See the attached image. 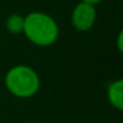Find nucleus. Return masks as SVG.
<instances>
[{"label":"nucleus","instance_id":"f257e3e1","mask_svg":"<svg viewBox=\"0 0 123 123\" xmlns=\"http://www.w3.org/2000/svg\"><path fill=\"white\" fill-rule=\"evenodd\" d=\"M23 33L37 46H50L58 38V25L52 16L44 12H31L24 17Z\"/></svg>","mask_w":123,"mask_h":123},{"label":"nucleus","instance_id":"f03ea898","mask_svg":"<svg viewBox=\"0 0 123 123\" xmlns=\"http://www.w3.org/2000/svg\"><path fill=\"white\" fill-rule=\"evenodd\" d=\"M6 87L17 98H31L40 89L38 74L27 65H16L6 74Z\"/></svg>","mask_w":123,"mask_h":123},{"label":"nucleus","instance_id":"7ed1b4c3","mask_svg":"<svg viewBox=\"0 0 123 123\" xmlns=\"http://www.w3.org/2000/svg\"><path fill=\"white\" fill-rule=\"evenodd\" d=\"M97 20L95 6L80 1L72 12V24L80 32H86L91 29Z\"/></svg>","mask_w":123,"mask_h":123},{"label":"nucleus","instance_id":"20e7f679","mask_svg":"<svg viewBox=\"0 0 123 123\" xmlns=\"http://www.w3.org/2000/svg\"><path fill=\"white\" fill-rule=\"evenodd\" d=\"M107 98L112 107L117 110H123V81H112L107 87Z\"/></svg>","mask_w":123,"mask_h":123},{"label":"nucleus","instance_id":"39448f33","mask_svg":"<svg viewBox=\"0 0 123 123\" xmlns=\"http://www.w3.org/2000/svg\"><path fill=\"white\" fill-rule=\"evenodd\" d=\"M6 27L8 29V32L12 33V35L23 33V31H24V16L17 15V13L8 16L6 20Z\"/></svg>","mask_w":123,"mask_h":123},{"label":"nucleus","instance_id":"423d86ee","mask_svg":"<svg viewBox=\"0 0 123 123\" xmlns=\"http://www.w3.org/2000/svg\"><path fill=\"white\" fill-rule=\"evenodd\" d=\"M81 1H85V3H89V4H93V6H95V4L101 3L102 0H81Z\"/></svg>","mask_w":123,"mask_h":123},{"label":"nucleus","instance_id":"0eeeda50","mask_svg":"<svg viewBox=\"0 0 123 123\" xmlns=\"http://www.w3.org/2000/svg\"><path fill=\"white\" fill-rule=\"evenodd\" d=\"M118 45H119V50H122V33H119L118 37Z\"/></svg>","mask_w":123,"mask_h":123},{"label":"nucleus","instance_id":"6e6552de","mask_svg":"<svg viewBox=\"0 0 123 123\" xmlns=\"http://www.w3.org/2000/svg\"><path fill=\"white\" fill-rule=\"evenodd\" d=\"M25 123H36V122H25Z\"/></svg>","mask_w":123,"mask_h":123}]
</instances>
